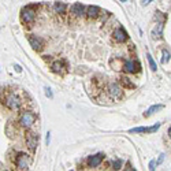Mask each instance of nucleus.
<instances>
[{"mask_svg": "<svg viewBox=\"0 0 171 171\" xmlns=\"http://www.w3.org/2000/svg\"><path fill=\"white\" fill-rule=\"evenodd\" d=\"M37 4H27L21 10V21H22L25 25L34 22L36 19V14H37Z\"/></svg>", "mask_w": 171, "mask_h": 171, "instance_id": "f257e3e1", "label": "nucleus"}, {"mask_svg": "<svg viewBox=\"0 0 171 171\" xmlns=\"http://www.w3.org/2000/svg\"><path fill=\"white\" fill-rule=\"evenodd\" d=\"M3 104L8 109H11V111H16V109H19V107H21V99H19V96L15 95L14 92H10V93H7L4 96V99H3Z\"/></svg>", "mask_w": 171, "mask_h": 171, "instance_id": "f03ea898", "label": "nucleus"}, {"mask_svg": "<svg viewBox=\"0 0 171 171\" xmlns=\"http://www.w3.org/2000/svg\"><path fill=\"white\" fill-rule=\"evenodd\" d=\"M36 119H37V116L34 112L32 111H23L22 114H21L19 116V126L21 127H23V129H30L32 126L34 125V122H36Z\"/></svg>", "mask_w": 171, "mask_h": 171, "instance_id": "7ed1b4c3", "label": "nucleus"}, {"mask_svg": "<svg viewBox=\"0 0 171 171\" xmlns=\"http://www.w3.org/2000/svg\"><path fill=\"white\" fill-rule=\"evenodd\" d=\"M32 164V157H30L27 153L25 152H19L15 157V166L16 169L21 171H27V169L30 167Z\"/></svg>", "mask_w": 171, "mask_h": 171, "instance_id": "20e7f679", "label": "nucleus"}, {"mask_svg": "<svg viewBox=\"0 0 171 171\" xmlns=\"http://www.w3.org/2000/svg\"><path fill=\"white\" fill-rule=\"evenodd\" d=\"M107 92H108L109 97L114 99V100H121V99H123V89H122L121 85L116 84V82L108 84Z\"/></svg>", "mask_w": 171, "mask_h": 171, "instance_id": "39448f33", "label": "nucleus"}, {"mask_svg": "<svg viewBox=\"0 0 171 171\" xmlns=\"http://www.w3.org/2000/svg\"><path fill=\"white\" fill-rule=\"evenodd\" d=\"M122 68L126 71V73H130V74H136L141 70V64H140L138 60H132V59H126L123 60V64H122Z\"/></svg>", "mask_w": 171, "mask_h": 171, "instance_id": "423d86ee", "label": "nucleus"}, {"mask_svg": "<svg viewBox=\"0 0 171 171\" xmlns=\"http://www.w3.org/2000/svg\"><path fill=\"white\" fill-rule=\"evenodd\" d=\"M25 142L30 152H34L39 145V134H36L34 132H27L25 136Z\"/></svg>", "mask_w": 171, "mask_h": 171, "instance_id": "0eeeda50", "label": "nucleus"}, {"mask_svg": "<svg viewBox=\"0 0 171 171\" xmlns=\"http://www.w3.org/2000/svg\"><path fill=\"white\" fill-rule=\"evenodd\" d=\"M27 40H29V43H30V47H32L34 51H37V52L43 49L44 44H45L41 37L34 36V34H27Z\"/></svg>", "mask_w": 171, "mask_h": 171, "instance_id": "6e6552de", "label": "nucleus"}, {"mask_svg": "<svg viewBox=\"0 0 171 171\" xmlns=\"http://www.w3.org/2000/svg\"><path fill=\"white\" fill-rule=\"evenodd\" d=\"M103 160H104V153L99 152V153H96V155H93V156H89L88 160H86V164H88V167H92V169H93V167L100 166Z\"/></svg>", "mask_w": 171, "mask_h": 171, "instance_id": "1a4fd4ad", "label": "nucleus"}, {"mask_svg": "<svg viewBox=\"0 0 171 171\" xmlns=\"http://www.w3.org/2000/svg\"><path fill=\"white\" fill-rule=\"evenodd\" d=\"M160 127V123H155L153 126H149V127H134L130 129L129 133H155L157 132V129Z\"/></svg>", "mask_w": 171, "mask_h": 171, "instance_id": "9d476101", "label": "nucleus"}, {"mask_svg": "<svg viewBox=\"0 0 171 171\" xmlns=\"http://www.w3.org/2000/svg\"><path fill=\"white\" fill-rule=\"evenodd\" d=\"M85 14H86V16L89 19H96L97 16H100L101 10H100V7H97V6H89V7H86Z\"/></svg>", "mask_w": 171, "mask_h": 171, "instance_id": "9b49d317", "label": "nucleus"}, {"mask_svg": "<svg viewBox=\"0 0 171 171\" xmlns=\"http://www.w3.org/2000/svg\"><path fill=\"white\" fill-rule=\"evenodd\" d=\"M70 11L74 16H82L85 14V11H86V7L84 4H81V3H74V4L70 7Z\"/></svg>", "mask_w": 171, "mask_h": 171, "instance_id": "f8f14e48", "label": "nucleus"}, {"mask_svg": "<svg viewBox=\"0 0 171 171\" xmlns=\"http://www.w3.org/2000/svg\"><path fill=\"white\" fill-rule=\"evenodd\" d=\"M114 39L118 41V43H125V41L127 40V32H126L122 26L116 27V30L114 32Z\"/></svg>", "mask_w": 171, "mask_h": 171, "instance_id": "ddd939ff", "label": "nucleus"}, {"mask_svg": "<svg viewBox=\"0 0 171 171\" xmlns=\"http://www.w3.org/2000/svg\"><path fill=\"white\" fill-rule=\"evenodd\" d=\"M53 73L56 74H63L64 71H66V63H64V60H55L52 63V66H51Z\"/></svg>", "mask_w": 171, "mask_h": 171, "instance_id": "4468645a", "label": "nucleus"}, {"mask_svg": "<svg viewBox=\"0 0 171 171\" xmlns=\"http://www.w3.org/2000/svg\"><path fill=\"white\" fill-rule=\"evenodd\" d=\"M53 8H55V11H56L58 14L63 15V14H66V11H67V4H66V3H63V2H55Z\"/></svg>", "mask_w": 171, "mask_h": 171, "instance_id": "2eb2a0df", "label": "nucleus"}, {"mask_svg": "<svg viewBox=\"0 0 171 171\" xmlns=\"http://www.w3.org/2000/svg\"><path fill=\"white\" fill-rule=\"evenodd\" d=\"M119 82H121L122 86L126 88V89H134V88H136V85L133 84L132 81H130V78L125 77V75H121V78H119Z\"/></svg>", "mask_w": 171, "mask_h": 171, "instance_id": "dca6fc26", "label": "nucleus"}, {"mask_svg": "<svg viewBox=\"0 0 171 171\" xmlns=\"http://www.w3.org/2000/svg\"><path fill=\"white\" fill-rule=\"evenodd\" d=\"M162 108H163V104H155V105H152V107H149L145 112H144V116H145V118H148V116L153 115L156 111H159V109H162Z\"/></svg>", "mask_w": 171, "mask_h": 171, "instance_id": "f3484780", "label": "nucleus"}, {"mask_svg": "<svg viewBox=\"0 0 171 171\" xmlns=\"http://www.w3.org/2000/svg\"><path fill=\"white\" fill-rule=\"evenodd\" d=\"M162 34H163V22H159L155 26V29H153L152 36H153V39H156V37H162Z\"/></svg>", "mask_w": 171, "mask_h": 171, "instance_id": "a211bd4d", "label": "nucleus"}, {"mask_svg": "<svg viewBox=\"0 0 171 171\" xmlns=\"http://www.w3.org/2000/svg\"><path fill=\"white\" fill-rule=\"evenodd\" d=\"M146 58H148V62H149V66H150V70H152V71H156V70H157V66H156L155 60H153L152 55H150V53L148 52V53H146Z\"/></svg>", "mask_w": 171, "mask_h": 171, "instance_id": "6ab92c4d", "label": "nucleus"}, {"mask_svg": "<svg viewBox=\"0 0 171 171\" xmlns=\"http://www.w3.org/2000/svg\"><path fill=\"white\" fill-rule=\"evenodd\" d=\"M163 63H167V62H170V51L167 49V48H164L163 49V59H162Z\"/></svg>", "mask_w": 171, "mask_h": 171, "instance_id": "aec40b11", "label": "nucleus"}, {"mask_svg": "<svg viewBox=\"0 0 171 171\" xmlns=\"http://www.w3.org/2000/svg\"><path fill=\"white\" fill-rule=\"evenodd\" d=\"M122 160L121 159H116V160H114V162H112V167H114L115 170H119L122 167Z\"/></svg>", "mask_w": 171, "mask_h": 171, "instance_id": "412c9836", "label": "nucleus"}, {"mask_svg": "<svg viewBox=\"0 0 171 171\" xmlns=\"http://www.w3.org/2000/svg\"><path fill=\"white\" fill-rule=\"evenodd\" d=\"M44 90H45V96H47V97H49V99H52L53 97V95H52V92H51V89L49 88H44Z\"/></svg>", "mask_w": 171, "mask_h": 171, "instance_id": "4be33fe9", "label": "nucleus"}, {"mask_svg": "<svg viewBox=\"0 0 171 171\" xmlns=\"http://www.w3.org/2000/svg\"><path fill=\"white\" fill-rule=\"evenodd\" d=\"M155 166H156V162L155 160H150L149 162V171H155Z\"/></svg>", "mask_w": 171, "mask_h": 171, "instance_id": "5701e85b", "label": "nucleus"}, {"mask_svg": "<svg viewBox=\"0 0 171 171\" xmlns=\"http://www.w3.org/2000/svg\"><path fill=\"white\" fill-rule=\"evenodd\" d=\"M45 142H47V145H49V142H51V133H49V132L47 133V137H45Z\"/></svg>", "mask_w": 171, "mask_h": 171, "instance_id": "b1692460", "label": "nucleus"}, {"mask_svg": "<svg viewBox=\"0 0 171 171\" xmlns=\"http://www.w3.org/2000/svg\"><path fill=\"white\" fill-rule=\"evenodd\" d=\"M125 171H136L134 169H133V167L132 166H130V164H127V166H126L125 167Z\"/></svg>", "mask_w": 171, "mask_h": 171, "instance_id": "393cba45", "label": "nucleus"}, {"mask_svg": "<svg viewBox=\"0 0 171 171\" xmlns=\"http://www.w3.org/2000/svg\"><path fill=\"white\" fill-rule=\"evenodd\" d=\"M163 160H164V153H162V155H160V157H159V160H157V164H160V163H162L163 162Z\"/></svg>", "mask_w": 171, "mask_h": 171, "instance_id": "a878e982", "label": "nucleus"}]
</instances>
